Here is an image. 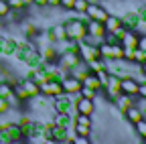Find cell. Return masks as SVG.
Masks as SVG:
<instances>
[{"instance_id":"6da1fadb","label":"cell","mask_w":146,"mask_h":144,"mask_svg":"<svg viewBox=\"0 0 146 144\" xmlns=\"http://www.w3.org/2000/svg\"><path fill=\"white\" fill-rule=\"evenodd\" d=\"M23 130L18 122H2L0 124V144H14V142H21Z\"/></svg>"},{"instance_id":"7a4b0ae2","label":"cell","mask_w":146,"mask_h":144,"mask_svg":"<svg viewBox=\"0 0 146 144\" xmlns=\"http://www.w3.org/2000/svg\"><path fill=\"white\" fill-rule=\"evenodd\" d=\"M63 25H65L67 39H69V41H81L85 35H87V31H85V23H81V21H77V19H71V21L65 19Z\"/></svg>"},{"instance_id":"3957f363","label":"cell","mask_w":146,"mask_h":144,"mask_svg":"<svg viewBox=\"0 0 146 144\" xmlns=\"http://www.w3.org/2000/svg\"><path fill=\"white\" fill-rule=\"evenodd\" d=\"M39 92L51 100V98H55V96L63 94V85H61V81H59V79H55V77H47V79H43V81L39 83Z\"/></svg>"},{"instance_id":"277c9868","label":"cell","mask_w":146,"mask_h":144,"mask_svg":"<svg viewBox=\"0 0 146 144\" xmlns=\"http://www.w3.org/2000/svg\"><path fill=\"white\" fill-rule=\"evenodd\" d=\"M102 94H104L110 102H114V100L122 94V89H120V77L114 75V73H110V75H108V81L102 85Z\"/></svg>"},{"instance_id":"5b68a950","label":"cell","mask_w":146,"mask_h":144,"mask_svg":"<svg viewBox=\"0 0 146 144\" xmlns=\"http://www.w3.org/2000/svg\"><path fill=\"white\" fill-rule=\"evenodd\" d=\"M53 100V110L57 112V114H71V108H73V96H69V94H59V96H55V98H51Z\"/></svg>"},{"instance_id":"8992f818","label":"cell","mask_w":146,"mask_h":144,"mask_svg":"<svg viewBox=\"0 0 146 144\" xmlns=\"http://www.w3.org/2000/svg\"><path fill=\"white\" fill-rule=\"evenodd\" d=\"M138 87H140V83H138V79L134 75L120 77V89H122V94L132 96V98H138Z\"/></svg>"},{"instance_id":"52a82bcc","label":"cell","mask_w":146,"mask_h":144,"mask_svg":"<svg viewBox=\"0 0 146 144\" xmlns=\"http://www.w3.org/2000/svg\"><path fill=\"white\" fill-rule=\"evenodd\" d=\"M73 108H75L77 114H85V116H91L96 112V106H94V100L89 98H83V96H75V102H73Z\"/></svg>"},{"instance_id":"ba28073f","label":"cell","mask_w":146,"mask_h":144,"mask_svg":"<svg viewBox=\"0 0 146 144\" xmlns=\"http://www.w3.org/2000/svg\"><path fill=\"white\" fill-rule=\"evenodd\" d=\"M85 16H87L89 21H100V23H104V21L108 19V10H106L100 2H89L87 8H85Z\"/></svg>"},{"instance_id":"9c48e42d","label":"cell","mask_w":146,"mask_h":144,"mask_svg":"<svg viewBox=\"0 0 146 144\" xmlns=\"http://www.w3.org/2000/svg\"><path fill=\"white\" fill-rule=\"evenodd\" d=\"M61 85H63V92H65V94H69V96H73V98H75V96L81 92V85H83V81L67 73V75L61 79Z\"/></svg>"},{"instance_id":"30bf717a","label":"cell","mask_w":146,"mask_h":144,"mask_svg":"<svg viewBox=\"0 0 146 144\" xmlns=\"http://www.w3.org/2000/svg\"><path fill=\"white\" fill-rule=\"evenodd\" d=\"M120 21H122V27H124L126 31H138V29H140V16H138V12L126 10V12L120 16Z\"/></svg>"},{"instance_id":"8fae6325","label":"cell","mask_w":146,"mask_h":144,"mask_svg":"<svg viewBox=\"0 0 146 144\" xmlns=\"http://www.w3.org/2000/svg\"><path fill=\"white\" fill-rule=\"evenodd\" d=\"M104 27H106V33H110V35H116V37H120V33L124 31L120 16H116V14H108V19L104 21ZM118 43H120V41H118Z\"/></svg>"},{"instance_id":"7c38bea8","label":"cell","mask_w":146,"mask_h":144,"mask_svg":"<svg viewBox=\"0 0 146 144\" xmlns=\"http://www.w3.org/2000/svg\"><path fill=\"white\" fill-rule=\"evenodd\" d=\"M118 41H120V45L126 47V49H136V47H138V33H136V31H126V29H124V31L120 33Z\"/></svg>"},{"instance_id":"4fadbf2b","label":"cell","mask_w":146,"mask_h":144,"mask_svg":"<svg viewBox=\"0 0 146 144\" xmlns=\"http://www.w3.org/2000/svg\"><path fill=\"white\" fill-rule=\"evenodd\" d=\"M85 31H87V35H91V37H96L100 41H104V37H106V27L100 21H87L85 23Z\"/></svg>"},{"instance_id":"5bb4252c","label":"cell","mask_w":146,"mask_h":144,"mask_svg":"<svg viewBox=\"0 0 146 144\" xmlns=\"http://www.w3.org/2000/svg\"><path fill=\"white\" fill-rule=\"evenodd\" d=\"M134 100L136 98H132V96H126V94H120L116 100H114V104H116V108H118V110L124 114L126 110H128V108H130V106H134Z\"/></svg>"},{"instance_id":"9a60e30c","label":"cell","mask_w":146,"mask_h":144,"mask_svg":"<svg viewBox=\"0 0 146 144\" xmlns=\"http://www.w3.org/2000/svg\"><path fill=\"white\" fill-rule=\"evenodd\" d=\"M21 85L25 87V92H27L31 98L36 96V94H41V92H39V83H36L35 79H31V77H25V79L21 81Z\"/></svg>"},{"instance_id":"2e32d148","label":"cell","mask_w":146,"mask_h":144,"mask_svg":"<svg viewBox=\"0 0 146 144\" xmlns=\"http://www.w3.org/2000/svg\"><path fill=\"white\" fill-rule=\"evenodd\" d=\"M124 118H126V122H130V124H136L138 120H142L144 116H142V112L138 110L136 106H130L128 110L124 112Z\"/></svg>"},{"instance_id":"e0dca14e","label":"cell","mask_w":146,"mask_h":144,"mask_svg":"<svg viewBox=\"0 0 146 144\" xmlns=\"http://www.w3.org/2000/svg\"><path fill=\"white\" fill-rule=\"evenodd\" d=\"M83 85H87V87H91V89H96V92H100V89H102V81L98 79V75L94 73V71H89V73L83 77Z\"/></svg>"},{"instance_id":"ac0fdd59","label":"cell","mask_w":146,"mask_h":144,"mask_svg":"<svg viewBox=\"0 0 146 144\" xmlns=\"http://www.w3.org/2000/svg\"><path fill=\"white\" fill-rule=\"evenodd\" d=\"M53 124H55V126H61V128H69V126L73 124L71 114H57V112H55V116H53Z\"/></svg>"},{"instance_id":"d6986e66","label":"cell","mask_w":146,"mask_h":144,"mask_svg":"<svg viewBox=\"0 0 146 144\" xmlns=\"http://www.w3.org/2000/svg\"><path fill=\"white\" fill-rule=\"evenodd\" d=\"M130 63H134V65H142V63H146V51H142V49H134L132 51V61Z\"/></svg>"},{"instance_id":"ffe728a7","label":"cell","mask_w":146,"mask_h":144,"mask_svg":"<svg viewBox=\"0 0 146 144\" xmlns=\"http://www.w3.org/2000/svg\"><path fill=\"white\" fill-rule=\"evenodd\" d=\"M12 92L16 94V98L21 100L23 104H25V102H29V98H31V96H29V94L25 92V87H23L21 83H14V85H12Z\"/></svg>"},{"instance_id":"44dd1931","label":"cell","mask_w":146,"mask_h":144,"mask_svg":"<svg viewBox=\"0 0 146 144\" xmlns=\"http://www.w3.org/2000/svg\"><path fill=\"white\" fill-rule=\"evenodd\" d=\"M73 130H75V134L79 136H89L91 134V126H83V124H77V122H73Z\"/></svg>"},{"instance_id":"7402d4cb","label":"cell","mask_w":146,"mask_h":144,"mask_svg":"<svg viewBox=\"0 0 146 144\" xmlns=\"http://www.w3.org/2000/svg\"><path fill=\"white\" fill-rule=\"evenodd\" d=\"M4 100H6V104H8V108H16V110H18V108H21V106H23V102H21V100H18V98H16V94H14V92H10L8 96H4Z\"/></svg>"},{"instance_id":"603a6c76","label":"cell","mask_w":146,"mask_h":144,"mask_svg":"<svg viewBox=\"0 0 146 144\" xmlns=\"http://www.w3.org/2000/svg\"><path fill=\"white\" fill-rule=\"evenodd\" d=\"M87 0H73V6H71V10L73 12H77V14H81V12H85V8H87Z\"/></svg>"},{"instance_id":"cb8c5ba5","label":"cell","mask_w":146,"mask_h":144,"mask_svg":"<svg viewBox=\"0 0 146 144\" xmlns=\"http://www.w3.org/2000/svg\"><path fill=\"white\" fill-rule=\"evenodd\" d=\"M73 122H77V124H83V126H94V120H91V116H85V114H77Z\"/></svg>"},{"instance_id":"d4e9b609","label":"cell","mask_w":146,"mask_h":144,"mask_svg":"<svg viewBox=\"0 0 146 144\" xmlns=\"http://www.w3.org/2000/svg\"><path fill=\"white\" fill-rule=\"evenodd\" d=\"M96 89H91V87H87V85H81V92H79V96H83V98H89V100H94L96 98Z\"/></svg>"},{"instance_id":"484cf974","label":"cell","mask_w":146,"mask_h":144,"mask_svg":"<svg viewBox=\"0 0 146 144\" xmlns=\"http://www.w3.org/2000/svg\"><path fill=\"white\" fill-rule=\"evenodd\" d=\"M140 98V96H138ZM134 106L138 108V110L142 112V116L146 118V98H140V100H134Z\"/></svg>"},{"instance_id":"4316f807","label":"cell","mask_w":146,"mask_h":144,"mask_svg":"<svg viewBox=\"0 0 146 144\" xmlns=\"http://www.w3.org/2000/svg\"><path fill=\"white\" fill-rule=\"evenodd\" d=\"M6 4H8V8H12V10H23V8H25L23 0H6Z\"/></svg>"},{"instance_id":"83f0119b","label":"cell","mask_w":146,"mask_h":144,"mask_svg":"<svg viewBox=\"0 0 146 144\" xmlns=\"http://www.w3.org/2000/svg\"><path fill=\"white\" fill-rule=\"evenodd\" d=\"M71 142H73V144H89V136H79V134H75V136H71Z\"/></svg>"},{"instance_id":"f1b7e54d","label":"cell","mask_w":146,"mask_h":144,"mask_svg":"<svg viewBox=\"0 0 146 144\" xmlns=\"http://www.w3.org/2000/svg\"><path fill=\"white\" fill-rule=\"evenodd\" d=\"M8 10H10V8H8V4H6V0H0V21L6 16Z\"/></svg>"},{"instance_id":"f546056e","label":"cell","mask_w":146,"mask_h":144,"mask_svg":"<svg viewBox=\"0 0 146 144\" xmlns=\"http://www.w3.org/2000/svg\"><path fill=\"white\" fill-rule=\"evenodd\" d=\"M71 6H73V0H59V8H63V10H71Z\"/></svg>"},{"instance_id":"4dcf8cb0","label":"cell","mask_w":146,"mask_h":144,"mask_svg":"<svg viewBox=\"0 0 146 144\" xmlns=\"http://www.w3.org/2000/svg\"><path fill=\"white\" fill-rule=\"evenodd\" d=\"M138 49L146 51V35H138Z\"/></svg>"},{"instance_id":"1f68e13d","label":"cell","mask_w":146,"mask_h":144,"mask_svg":"<svg viewBox=\"0 0 146 144\" xmlns=\"http://www.w3.org/2000/svg\"><path fill=\"white\" fill-rule=\"evenodd\" d=\"M6 110H8V104H6V100L0 96V116L2 114H6Z\"/></svg>"},{"instance_id":"d6a6232c","label":"cell","mask_w":146,"mask_h":144,"mask_svg":"<svg viewBox=\"0 0 146 144\" xmlns=\"http://www.w3.org/2000/svg\"><path fill=\"white\" fill-rule=\"evenodd\" d=\"M138 16H140V23H146V4H142V6H140Z\"/></svg>"},{"instance_id":"836d02e7","label":"cell","mask_w":146,"mask_h":144,"mask_svg":"<svg viewBox=\"0 0 146 144\" xmlns=\"http://www.w3.org/2000/svg\"><path fill=\"white\" fill-rule=\"evenodd\" d=\"M138 96H140V98H146V81L140 83V87H138Z\"/></svg>"},{"instance_id":"e575fe53","label":"cell","mask_w":146,"mask_h":144,"mask_svg":"<svg viewBox=\"0 0 146 144\" xmlns=\"http://www.w3.org/2000/svg\"><path fill=\"white\" fill-rule=\"evenodd\" d=\"M33 4L39 6V8H45V6H47V0H33Z\"/></svg>"},{"instance_id":"d590c367","label":"cell","mask_w":146,"mask_h":144,"mask_svg":"<svg viewBox=\"0 0 146 144\" xmlns=\"http://www.w3.org/2000/svg\"><path fill=\"white\" fill-rule=\"evenodd\" d=\"M47 6H59V0H47Z\"/></svg>"},{"instance_id":"8d00e7d4","label":"cell","mask_w":146,"mask_h":144,"mask_svg":"<svg viewBox=\"0 0 146 144\" xmlns=\"http://www.w3.org/2000/svg\"><path fill=\"white\" fill-rule=\"evenodd\" d=\"M23 4H25V8H29V6H33V0H23Z\"/></svg>"}]
</instances>
